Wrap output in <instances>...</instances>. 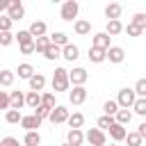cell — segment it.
Here are the masks:
<instances>
[{"label": "cell", "mask_w": 146, "mask_h": 146, "mask_svg": "<svg viewBox=\"0 0 146 146\" xmlns=\"http://www.w3.org/2000/svg\"><path fill=\"white\" fill-rule=\"evenodd\" d=\"M135 100H137V96H135L132 89H128V87L119 89V96H116V105H119V110H130Z\"/></svg>", "instance_id": "3957f363"}, {"label": "cell", "mask_w": 146, "mask_h": 146, "mask_svg": "<svg viewBox=\"0 0 146 146\" xmlns=\"http://www.w3.org/2000/svg\"><path fill=\"white\" fill-rule=\"evenodd\" d=\"M32 52H34V41L21 43V55H32Z\"/></svg>", "instance_id": "ee69618b"}, {"label": "cell", "mask_w": 146, "mask_h": 146, "mask_svg": "<svg viewBox=\"0 0 146 146\" xmlns=\"http://www.w3.org/2000/svg\"><path fill=\"white\" fill-rule=\"evenodd\" d=\"M32 114H34L36 119H41V121H43V119H48L50 110H48V107H43V105H39V107H34V112H32Z\"/></svg>", "instance_id": "60d3db41"}, {"label": "cell", "mask_w": 146, "mask_h": 146, "mask_svg": "<svg viewBox=\"0 0 146 146\" xmlns=\"http://www.w3.org/2000/svg\"><path fill=\"white\" fill-rule=\"evenodd\" d=\"M11 43H14V32H0V46L7 48Z\"/></svg>", "instance_id": "8d00e7d4"}, {"label": "cell", "mask_w": 146, "mask_h": 146, "mask_svg": "<svg viewBox=\"0 0 146 146\" xmlns=\"http://www.w3.org/2000/svg\"><path fill=\"white\" fill-rule=\"evenodd\" d=\"M105 59L112 62V64H121V62L125 59V50H123L121 46H110V48L105 50Z\"/></svg>", "instance_id": "ba28073f"}, {"label": "cell", "mask_w": 146, "mask_h": 146, "mask_svg": "<svg viewBox=\"0 0 146 146\" xmlns=\"http://www.w3.org/2000/svg\"><path fill=\"white\" fill-rule=\"evenodd\" d=\"M68 100L73 105H82L87 100V89L84 87H73V91H68Z\"/></svg>", "instance_id": "7c38bea8"}, {"label": "cell", "mask_w": 146, "mask_h": 146, "mask_svg": "<svg viewBox=\"0 0 146 146\" xmlns=\"http://www.w3.org/2000/svg\"><path fill=\"white\" fill-rule=\"evenodd\" d=\"M23 16H25L23 2H21V0H9V5H7V18L14 23V21H21Z\"/></svg>", "instance_id": "5b68a950"}, {"label": "cell", "mask_w": 146, "mask_h": 146, "mask_svg": "<svg viewBox=\"0 0 146 146\" xmlns=\"http://www.w3.org/2000/svg\"><path fill=\"white\" fill-rule=\"evenodd\" d=\"M84 141H89L91 146H107V137H105V132L98 130V128L87 130V132H84Z\"/></svg>", "instance_id": "8992f818"}, {"label": "cell", "mask_w": 146, "mask_h": 146, "mask_svg": "<svg viewBox=\"0 0 146 146\" xmlns=\"http://www.w3.org/2000/svg\"><path fill=\"white\" fill-rule=\"evenodd\" d=\"M11 21L7 18V16H0V32H11Z\"/></svg>", "instance_id": "b9f144b4"}, {"label": "cell", "mask_w": 146, "mask_h": 146, "mask_svg": "<svg viewBox=\"0 0 146 146\" xmlns=\"http://www.w3.org/2000/svg\"><path fill=\"white\" fill-rule=\"evenodd\" d=\"M125 141H128V146H141L144 139H141L137 132H128V135H125Z\"/></svg>", "instance_id": "74e56055"}, {"label": "cell", "mask_w": 146, "mask_h": 146, "mask_svg": "<svg viewBox=\"0 0 146 146\" xmlns=\"http://www.w3.org/2000/svg\"><path fill=\"white\" fill-rule=\"evenodd\" d=\"M14 41H18V46H21V43H27V41H34V39L30 36L27 30H18V32L14 34Z\"/></svg>", "instance_id": "e575fe53"}, {"label": "cell", "mask_w": 146, "mask_h": 146, "mask_svg": "<svg viewBox=\"0 0 146 146\" xmlns=\"http://www.w3.org/2000/svg\"><path fill=\"white\" fill-rule=\"evenodd\" d=\"M135 132H137V135L144 139V137H146V121H141V123L137 125V130H135Z\"/></svg>", "instance_id": "7dc6e473"}, {"label": "cell", "mask_w": 146, "mask_h": 146, "mask_svg": "<svg viewBox=\"0 0 146 146\" xmlns=\"http://www.w3.org/2000/svg\"><path fill=\"white\" fill-rule=\"evenodd\" d=\"M78 11H80V5L78 0H66L59 9V18L62 21H75L78 18Z\"/></svg>", "instance_id": "7a4b0ae2"}, {"label": "cell", "mask_w": 146, "mask_h": 146, "mask_svg": "<svg viewBox=\"0 0 146 146\" xmlns=\"http://www.w3.org/2000/svg\"><path fill=\"white\" fill-rule=\"evenodd\" d=\"M27 32H30V36H32V39H39V36H46L48 27H46V23H43V21H34V23H30Z\"/></svg>", "instance_id": "9c48e42d"}, {"label": "cell", "mask_w": 146, "mask_h": 146, "mask_svg": "<svg viewBox=\"0 0 146 146\" xmlns=\"http://www.w3.org/2000/svg\"><path fill=\"white\" fill-rule=\"evenodd\" d=\"M7 5H9V0H0V11H7Z\"/></svg>", "instance_id": "c3c4849f"}, {"label": "cell", "mask_w": 146, "mask_h": 146, "mask_svg": "<svg viewBox=\"0 0 146 146\" xmlns=\"http://www.w3.org/2000/svg\"><path fill=\"white\" fill-rule=\"evenodd\" d=\"M132 112L139 114V116H146V98H137L132 103Z\"/></svg>", "instance_id": "1f68e13d"}, {"label": "cell", "mask_w": 146, "mask_h": 146, "mask_svg": "<svg viewBox=\"0 0 146 146\" xmlns=\"http://www.w3.org/2000/svg\"><path fill=\"white\" fill-rule=\"evenodd\" d=\"M112 123H114V116H105V114H103V116L98 119V130H107Z\"/></svg>", "instance_id": "ab89813d"}, {"label": "cell", "mask_w": 146, "mask_h": 146, "mask_svg": "<svg viewBox=\"0 0 146 146\" xmlns=\"http://www.w3.org/2000/svg\"><path fill=\"white\" fill-rule=\"evenodd\" d=\"M21 125L25 128V132H32V130H36V128L41 125V119H36L34 114H27V116L21 119Z\"/></svg>", "instance_id": "2e32d148"}, {"label": "cell", "mask_w": 146, "mask_h": 146, "mask_svg": "<svg viewBox=\"0 0 146 146\" xmlns=\"http://www.w3.org/2000/svg\"><path fill=\"white\" fill-rule=\"evenodd\" d=\"M121 11H123V7H121L119 2H110V5L105 7V16H107V21H119Z\"/></svg>", "instance_id": "ac0fdd59"}, {"label": "cell", "mask_w": 146, "mask_h": 146, "mask_svg": "<svg viewBox=\"0 0 146 146\" xmlns=\"http://www.w3.org/2000/svg\"><path fill=\"white\" fill-rule=\"evenodd\" d=\"M23 144H25V146H41V135H39V130L25 132V137H23Z\"/></svg>", "instance_id": "603a6c76"}, {"label": "cell", "mask_w": 146, "mask_h": 146, "mask_svg": "<svg viewBox=\"0 0 146 146\" xmlns=\"http://www.w3.org/2000/svg\"><path fill=\"white\" fill-rule=\"evenodd\" d=\"M103 110H105V116H114L119 112V105H116V100H105Z\"/></svg>", "instance_id": "d590c367"}, {"label": "cell", "mask_w": 146, "mask_h": 146, "mask_svg": "<svg viewBox=\"0 0 146 146\" xmlns=\"http://www.w3.org/2000/svg\"><path fill=\"white\" fill-rule=\"evenodd\" d=\"M43 57H46V59H50V62H55V59H59V57H62V48H57V46H52V43H50V46L43 50Z\"/></svg>", "instance_id": "4316f807"}, {"label": "cell", "mask_w": 146, "mask_h": 146, "mask_svg": "<svg viewBox=\"0 0 146 146\" xmlns=\"http://www.w3.org/2000/svg\"><path fill=\"white\" fill-rule=\"evenodd\" d=\"M132 25H137L139 30H144V27H146V14H141V11L135 14V16H132Z\"/></svg>", "instance_id": "f35d334b"}, {"label": "cell", "mask_w": 146, "mask_h": 146, "mask_svg": "<svg viewBox=\"0 0 146 146\" xmlns=\"http://www.w3.org/2000/svg\"><path fill=\"white\" fill-rule=\"evenodd\" d=\"M123 32V23L121 21H107V27H105V34L112 39V36H116V34H121Z\"/></svg>", "instance_id": "44dd1931"}, {"label": "cell", "mask_w": 146, "mask_h": 146, "mask_svg": "<svg viewBox=\"0 0 146 146\" xmlns=\"http://www.w3.org/2000/svg\"><path fill=\"white\" fill-rule=\"evenodd\" d=\"M130 119H132V112L130 110H119L116 114H114V123H119V125H128L130 123Z\"/></svg>", "instance_id": "7402d4cb"}, {"label": "cell", "mask_w": 146, "mask_h": 146, "mask_svg": "<svg viewBox=\"0 0 146 146\" xmlns=\"http://www.w3.org/2000/svg\"><path fill=\"white\" fill-rule=\"evenodd\" d=\"M107 130H110V137H112L114 141H123V139H125V135H128V130H125L123 125H119V123H112Z\"/></svg>", "instance_id": "ffe728a7"}, {"label": "cell", "mask_w": 146, "mask_h": 146, "mask_svg": "<svg viewBox=\"0 0 146 146\" xmlns=\"http://www.w3.org/2000/svg\"><path fill=\"white\" fill-rule=\"evenodd\" d=\"M68 71L64 66H57L52 73V91H68Z\"/></svg>", "instance_id": "6da1fadb"}, {"label": "cell", "mask_w": 146, "mask_h": 146, "mask_svg": "<svg viewBox=\"0 0 146 146\" xmlns=\"http://www.w3.org/2000/svg\"><path fill=\"white\" fill-rule=\"evenodd\" d=\"M132 91H135V96H137V98H146V78H139Z\"/></svg>", "instance_id": "4dcf8cb0"}, {"label": "cell", "mask_w": 146, "mask_h": 146, "mask_svg": "<svg viewBox=\"0 0 146 146\" xmlns=\"http://www.w3.org/2000/svg\"><path fill=\"white\" fill-rule=\"evenodd\" d=\"M87 80H89L87 68L75 66L73 71H68V84H73V87H84V82H87Z\"/></svg>", "instance_id": "277c9868"}, {"label": "cell", "mask_w": 146, "mask_h": 146, "mask_svg": "<svg viewBox=\"0 0 146 146\" xmlns=\"http://www.w3.org/2000/svg\"><path fill=\"white\" fill-rule=\"evenodd\" d=\"M25 105H27L30 110L39 107V105H41V94H36V91H27V94H25Z\"/></svg>", "instance_id": "484cf974"}, {"label": "cell", "mask_w": 146, "mask_h": 146, "mask_svg": "<svg viewBox=\"0 0 146 146\" xmlns=\"http://www.w3.org/2000/svg\"><path fill=\"white\" fill-rule=\"evenodd\" d=\"M27 82H30V91L41 94V91H43V87H46V75H43V73H34Z\"/></svg>", "instance_id": "8fae6325"}, {"label": "cell", "mask_w": 146, "mask_h": 146, "mask_svg": "<svg viewBox=\"0 0 146 146\" xmlns=\"http://www.w3.org/2000/svg\"><path fill=\"white\" fill-rule=\"evenodd\" d=\"M18 78H23V80H30L32 75H34V66L32 64H18Z\"/></svg>", "instance_id": "83f0119b"}, {"label": "cell", "mask_w": 146, "mask_h": 146, "mask_svg": "<svg viewBox=\"0 0 146 146\" xmlns=\"http://www.w3.org/2000/svg\"><path fill=\"white\" fill-rule=\"evenodd\" d=\"M84 141V132L82 130H68L66 132V144L68 146H82Z\"/></svg>", "instance_id": "e0dca14e"}, {"label": "cell", "mask_w": 146, "mask_h": 146, "mask_svg": "<svg viewBox=\"0 0 146 146\" xmlns=\"http://www.w3.org/2000/svg\"><path fill=\"white\" fill-rule=\"evenodd\" d=\"M21 119H23V114L16 112V110H7L5 112V121L7 123H21Z\"/></svg>", "instance_id": "836d02e7"}, {"label": "cell", "mask_w": 146, "mask_h": 146, "mask_svg": "<svg viewBox=\"0 0 146 146\" xmlns=\"http://www.w3.org/2000/svg\"><path fill=\"white\" fill-rule=\"evenodd\" d=\"M110 146H119V144H110Z\"/></svg>", "instance_id": "681fc988"}, {"label": "cell", "mask_w": 146, "mask_h": 146, "mask_svg": "<svg viewBox=\"0 0 146 146\" xmlns=\"http://www.w3.org/2000/svg\"><path fill=\"white\" fill-rule=\"evenodd\" d=\"M23 105H25V94H23V91H11V94H9V110L21 112Z\"/></svg>", "instance_id": "4fadbf2b"}, {"label": "cell", "mask_w": 146, "mask_h": 146, "mask_svg": "<svg viewBox=\"0 0 146 146\" xmlns=\"http://www.w3.org/2000/svg\"><path fill=\"white\" fill-rule=\"evenodd\" d=\"M0 110H9V94L0 91Z\"/></svg>", "instance_id": "bcb514c9"}, {"label": "cell", "mask_w": 146, "mask_h": 146, "mask_svg": "<svg viewBox=\"0 0 146 146\" xmlns=\"http://www.w3.org/2000/svg\"><path fill=\"white\" fill-rule=\"evenodd\" d=\"M0 146H21L16 137H2L0 139Z\"/></svg>", "instance_id": "f6af8a7d"}, {"label": "cell", "mask_w": 146, "mask_h": 146, "mask_svg": "<svg viewBox=\"0 0 146 146\" xmlns=\"http://www.w3.org/2000/svg\"><path fill=\"white\" fill-rule=\"evenodd\" d=\"M48 39H50V43H52V46H57V48H64V46L68 43V36H66L64 32H52Z\"/></svg>", "instance_id": "d4e9b609"}, {"label": "cell", "mask_w": 146, "mask_h": 146, "mask_svg": "<svg viewBox=\"0 0 146 146\" xmlns=\"http://www.w3.org/2000/svg\"><path fill=\"white\" fill-rule=\"evenodd\" d=\"M14 80H16V73L14 71H9V68H2L0 71V87H11Z\"/></svg>", "instance_id": "cb8c5ba5"}, {"label": "cell", "mask_w": 146, "mask_h": 146, "mask_svg": "<svg viewBox=\"0 0 146 146\" xmlns=\"http://www.w3.org/2000/svg\"><path fill=\"white\" fill-rule=\"evenodd\" d=\"M123 30L128 32V36H139V34L144 32V30H139V27H137V25H132V23H128V27H123Z\"/></svg>", "instance_id": "7bdbcfd3"}, {"label": "cell", "mask_w": 146, "mask_h": 146, "mask_svg": "<svg viewBox=\"0 0 146 146\" xmlns=\"http://www.w3.org/2000/svg\"><path fill=\"white\" fill-rule=\"evenodd\" d=\"M62 57H64L66 62H75V59L80 57V48H78L75 43H66V46L62 48Z\"/></svg>", "instance_id": "5bb4252c"}, {"label": "cell", "mask_w": 146, "mask_h": 146, "mask_svg": "<svg viewBox=\"0 0 146 146\" xmlns=\"http://www.w3.org/2000/svg\"><path fill=\"white\" fill-rule=\"evenodd\" d=\"M66 123L71 125L68 130H80V128L84 125V114H82V112H73V114H68Z\"/></svg>", "instance_id": "9a60e30c"}, {"label": "cell", "mask_w": 146, "mask_h": 146, "mask_svg": "<svg viewBox=\"0 0 146 146\" xmlns=\"http://www.w3.org/2000/svg\"><path fill=\"white\" fill-rule=\"evenodd\" d=\"M50 46V39L48 36H39V39H34V52H41L43 55V50Z\"/></svg>", "instance_id": "f546056e"}, {"label": "cell", "mask_w": 146, "mask_h": 146, "mask_svg": "<svg viewBox=\"0 0 146 146\" xmlns=\"http://www.w3.org/2000/svg\"><path fill=\"white\" fill-rule=\"evenodd\" d=\"M89 62H94V64H100V62H105V50L89 48Z\"/></svg>", "instance_id": "f1b7e54d"}, {"label": "cell", "mask_w": 146, "mask_h": 146, "mask_svg": "<svg viewBox=\"0 0 146 146\" xmlns=\"http://www.w3.org/2000/svg\"><path fill=\"white\" fill-rule=\"evenodd\" d=\"M112 43H110V36L105 34V32H98V34H94V39H91V48H98V50H107Z\"/></svg>", "instance_id": "30bf717a"}, {"label": "cell", "mask_w": 146, "mask_h": 146, "mask_svg": "<svg viewBox=\"0 0 146 146\" xmlns=\"http://www.w3.org/2000/svg\"><path fill=\"white\" fill-rule=\"evenodd\" d=\"M41 105L43 107H48V110H52L57 103H55V94H50V91H46V94H41Z\"/></svg>", "instance_id": "d6a6232c"}, {"label": "cell", "mask_w": 146, "mask_h": 146, "mask_svg": "<svg viewBox=\"0 0 146 146\" xmlns=\"http://www.w3.org/2000/svg\"><path fill=\"white\" fill-rule=\"evenodd\" d=\"M66 119H68V110H66L64 105H55V107L50 110V114H48V121H50L52 125L66 123Z\"/></svg>", "instance_id": "52a82bcc"}, {"label": "cell", "mask_w": 146, "mask_h": 146, "mask_svg": "<svg viewBox=\"0 0 146 146\" xmlns=\"http://www.w3.org/2000/svg\"><path fill=\"white\" fill-rule=\"evenodd\" d=\"M73 30H75V34H78V36H87V34L91 32V23H89V21H84V18H78V21L73 23Z\"/></svg>", "instance_id": "d6986e66"}, {"label": "cell", "mask_w": 146, "mask_h": 146, "mask_svg": "<svg viewBox=\"0 0 146 146\" xmlns=\"http://www.w3.org/2000/svg\"><path fill=\"white\" fill-rule=\"evenodd\" d=\"M62 146H68V144H62Z\"/></svg>", "instance_id": "f907efd6"}]
</instances>
